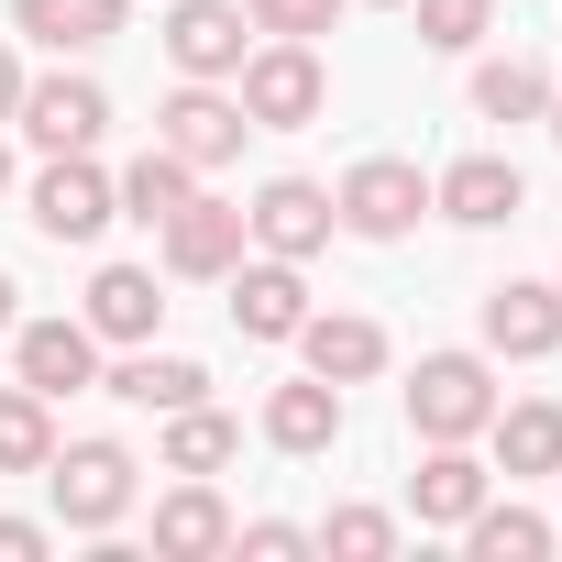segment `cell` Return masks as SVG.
Here are the masks:
<instances>
[{"instance_id":"6da1fadb","label":"cell","mask_w":562,"mask_h":562,"mask_svg":"<svg viewBox=\"0 0 562 562\" xmlns=\"http://www.w3.org/2000/svg\"><path fill=\"white\" fill-rule=\"evenodd\" d=\"M232 100H243V122H254V133H310V122L331 111V67H321V45L265 34V45L232 67Z\"/></svg>"},{"instance_id":"7a4b0ae2","label":"cell","mask_w":562,"mask_h":562,"mask_svg":"<svg viewBox=\"0 0 562 562\" xmlns=\"http://www.w3.org/2000/svg\"><path fill=\"white\" fill-rule=\"evenodd\" d=\"M485 419H496L485 353H419V375H408V430H419V441H485Z\"/></svg>"},{"instance_id":"3957f363","label":"cell","mask_w":562,"mask_h":562,"mask_svg":"<svg viewBox=\"0 0 562 562\" xmlns=\"http://www.w3.org/2000/svg\"><path fill=\"white\" fill-rule=\"evenodd\" d=\"M133 452L122 441H56L45 452V485H56V518L67 529H122V507H133Z\"/></svg>"},{"instance_id":"277c9868","label":"cell","mask_w":562,"mask_h":562,"mask_svg":"<svg viewBox=\"0 0 562 562\" xmlns=\"http://www.w3.org/2000/svg\"><path fill=\"white\" fill-rule=\"evenodd\" d=\"M331 210H342V232H364V243H397V232H419V210H430V177H419L408 155H364V166L331 188Z\"/></svg>"},{"instance_id":"5b68a950","label":"cell","mask_w":562,"mask_h":562,"mask_svg":"<svg viewBox=\"0 0 562 562\" xmlns=\"http://www.w3.org/2000/svg\"><path fill=\"white\" fill-rule=\"evenodd\" d=\"M12 122H23L45 155H89V144L111 133V89H100V78H23Z\"/></svg>"},{"instance_id":"8992f818","label":"cell","mask_w":562,"mask_h":562,"mask_svg":"<svg viewBox=\"0 0 562 562\" xmlns=\"http://www.w3.org/2000/svg\"><path fill=\"white\" fill-rule=\"evenodd\" d=\"M243 133H254V122H243V100H232L221 78H188V89L155 111V144H166V155H188V166H232V155H243Z\"/></svg>"},{"instance_id":"52a82bcc","label":"cell","mask_w":562,"mask_h":562,"mask_svg":"<svg viewBox=\"0 0 562 562\" xmlns=\"http://www.w3.org/2000/svg\"><path fill=\"white\" fill-rule=\"evenodd\" d=\"M243 232H254L265 254L310 265V254L342 232V210H331V188H310V177H265V188H254V210H243Z\"/></svg>"},{"instance_id":"ba28073f","label":"cell","mask_w":562,"mask_h":562,"mask_svg":"<svg viewBox=\"0 0 562 562\" xmlns=\"http://www.w3.org/2000/svg\"><path fill=\"white\" fill-rule=\"evenodd\" d=\"M122 221V199H111V177L89 166V155H56L45 177H34V232L45 243H100Z\"/></svg>"},{"instance_id":"9c48e42d","label":"cell","mask_w":562,"mask_h":562,"mask_svg":"<svg viewBox=\"0 0 562 562\" xmlns=\"http://www.w3.org/2000/svg\"><path fill=\"white\" fill-rule=\"evenodd\" d=\"M299 321H310V276H299L288 254L232 265V331H243V342H299Z\"/></svg>"},{"instance_id":"30bf717a","label":"cell","mask_w":562,"mask_h":562,"mask_svg":"<svg viewBox=\"0 0 562 562\" xmlns=\"http://www.w3.org/2000/svg\"><path fill=\"white\" fill-rule=\"evenodd\" d=\"M155 243H166V276H232L254 232H243L232 199H177V210L155 221Z\"/></svg>"},{"instance_id":"8fae6325","label":"cell","mask_w":562,"mask_h":562,"mask_svg":"<svg viewBox=\"0 0 562 562\" xmlns=\"http://www.w3.org/2000/svg\"><path fill=\"white\" fill-rule=\"evenodd\" d=\"M12 364L34 397H78V386H100V331L89 321H12Z\"/></svg>"},{"instance_id":"7c38bea8","label":"cell","mask_w":562,"mask_h":562,"mask_svg":"<svg viewBox=\"0 0 562 562\" xmlns=\"http://www.w3.org/2000/svg\"><path fill=\"white\" fill-rule=\"evenodd\" d=\"M166 56L177 78H232L254 45H243V0H177L166 12Z\"/></svg>"},{"instance_id":"4fadbf2b","label":"cell","mask_w":562,"mask_h":562,"mask_svg":"<svg viewBox=\"0 0 562 562\" xmlns=\"http://www.w3.org/2000/svg\"><path fill=\"white\" fill-rule=\"evenodd\" d=\"M485 353H507V364H540V353H562V288H485Z\"/></svg>"},{"instance_id":"5bb4252c","label":"cell","mask_w":562,"mask_h":562,"mask_svg":"<svg viewBox=\"0 0 562 562\" xmlns=\"http://www.w3.org/2000/svg\"><path fill=\"white\" fill-rule=\"evenodd\" d=\"M518 199H529V188H518V166H507V155H463V166H441V177H430V210H441V221H463V232L518 221Z\"/></svg>"},{"instance_id":"9a60e30c","label":"cell","mask_w":562,"mask_h":562,"mask_svg":"<svg viewBox=\"0 0 562 562\" xmlns=\"http://www.w3.org/2000/svg\"><path fill=\"white\" fill-rule=\"evenodd\" d=\"M299 353H310V375L364 386V375H386V321H364V310H310V321H299Z\"/></svg>"},{"instance_id":"2e32d148","label":"cell","mask_w":562,"mask_h":562,"mask_svg":"<svg viewBox=\"0 0 562 562\" xmlns=\"http://www.w3.org/2000/svg\"><path fill=\"white\" fill-rule=\"evenodd\" d=\"M496 496V474L463 452V441H430V463H419V485H408V507H419V529H463L474 507Z\"/></svg>"},{"instance_id":"e0dca14e","label":"cell","mask_w":562,"mask_h":562,"mask_svg":"<svg viewBox=\"0 0 562 562\" xmlns=\"http://www.w3.org/2000/svg\"><path fill=\"white\" fill-rule=\"evenodd\" d=\"M265 441H276V452H299V463L331 452V441H342V386H331V375L276 386V397H265Z\"/></svg>"},{"instance_id":"ac0fdd59","label":"cell","mask_w":562,"mask_h":562,"mask_svg":"<svg viewBox=\"0 0 562 562\" xmlns=\"http://www.w3.org/2000/svg\"><path fill=\"white\" fill-rule=\"evenodd\" d=\"M100 342H155V321H166V299H155V276L144 265H100L89 276V310H78Z\"/></svg>"},{"instance_id":"d6986e66","label":"cell","mask_w":562,"mask_h":562,"mask_svg":"<svg viewBox=\"0 0 562 562\" xmlns=\"http://www.w3.org/2000/svg\"><path fill=\"white\" fill-rule=\"evenodd\" d=\"M155 551H166V562H210V551H232V507L188 474L177 496H155Z\"/></svg>"},{"instance_id":"ffe728a7","label":"cell","mask_w":562,"mask_h":562,"mask_svg":"<svg viewBox=\"0 0 562 562\" xmlns=\"http://www.w3.org/2000/svg\"><path fill=\"white\" fill-rule=\"evenodd\" d=\"M485 441H496V474H562V408L551 397H496V419H485Z\"/></svg>"},{"instance_id":"44dd1931","label":"cell","mask_w":562,"mask_h":562,"mask_svg":"<svg viewBox=\"0 0 562 562\" xmlns=\"http://www.w3.org/2000/svg\"><path fill=\"white\" fill-rule=\"evenodd\" d=\"M111 199H122V221H144V232H155L177 199H199V166H188V155H166V144H144V155L111 177Z\"/></svg>"},{"instance_id":"7402d4cb","label":"cell","mask_w":562,"mask_h":562,"mask_svg":"<svg viewBox=\"0 0 562 562\" xmlns=\"http://www.w3.org/2000/svg\"><path fill=\"white\" fill-rule=\"evenodd\" d=\"M12 23L34 45H56V56H89V45L122 34V0H12Z\"/></svg>"},{"instance_id":"603a6c76","label":"cell","mask_w":562,"mask_h":562,"mask_svg":"<svg viewBox=\"0 0 562 562\" xmlns=\"http://www.w3.org/2000/svg\"><path fill=\"white\" fill-rule=\"evenodd\" d=\"M111 397H122V408H199L210 375H199L188 353H144V342H133V364H111Z\"/></svg>"},{"instance_id":"cb8c5ba5","label":"cell","mask_w":562,"mask_h":562,"mask_svg":"<svg viewBox=\"0 0 562 562\" xmlns=\"http://www.w3.org/2000/svg\"><path fill=\"white\" fill-rule=\"evenodd\" d=\"M232 452H243V430H232L210 397H199V408H166V474H221Z\"/></svg>"},{"instance_id":"d4e9b609","label":"cell","mask_w":562,"mask_h":562,"mask_svg":"<svg viewBox=\"0 0 562 562\" xmlns=\"http://www.w3.org/2000/svg\"><path fill=\"white\" fill-rule=\"evenodd\" d=\"M463 551H474V562H540V551H551V518H540V507H496V496H485V507L463 518Z\"/></svg>"},{"instance_id":"484cf974","label":"cell","mask_w":562,"mask_h":562,"mask_svg":"<svg viewBox=\"0 0 562 562\" xmlns=\"http://www.w3.org/2000/svg\"><path fill=\"white\" fill-rule=\"evenodd\" d=\"M56 397H34V386H0V474H45V452H56V419H45Z\"/></svg>"},{"instance_id":"4316f807","label":"cell","mask_w":562,"mask_h":562,"mask_svg":"<svg viewBox=\"0 0 562 562\" xmlns=\"http://www.w3.org/2000/svg\"><path fill=\"white\" fill-rule=\"evenodd\" d=\"M474 111H485V122H540V111H551V78H540L529 56H496V67H474Z\"/></svg>"},{"instance_id":"83f0119b","label":"cell","mask_w":562,"mask_h":562,"mask_svg":"<svg viewBox=\"0 0 562 562\" xmlns=\"http://www.w3.org/2000/svg\"><path fill=\"white\" fill-rule=\"evenodd\" d=\"M408 23H419V45L474 56V45H485V23H496V0H408Z\"/></svg>"},{"instance_id":"f1b7e54d","label":"cell","mask_w":562,"mask_h":562,"mask_svg":"<svg viewBox=\"0 0 562 562\" xmlns=\"http://www.w3.org/2000/svg\"><path fill=\"white\" fill-rule=\"evenodd\" d=\"M310 540H321V551H342V562H386V551H397V518H386V507H331Z\"/></svg>"},{"instance_id":"f546056e","label":"cell","mask_w":562,"mask_h":562,"mask_svg":"<svg viewBox=\"0 0 562 562\" xmlns=\"http://www.w3.org/2000/svg\"><path fill=\"white\" fill-rule=\"evenodd\" d=\"M243 23H254V34L310 45V34H331V23H342V0H243Z\"/></svg>"},{"instance_id":"4dcf8cb0","label":"cell","mask_w":562,"mask_h":562,"mask_svg":"<svg viewBox=\"0 0 562 562\" xmlns=\"http://www.w3.org/2000/svg\"><path fill=\"white\" fill-rule=\"evenodd\" d=\"M232 540H243L254 562H299V551H321V540H310L299 518H254V529H232Z\"/></svg>"},{"instance_id":"1f68e13d","label":"cell","mask_w":562,"mask_h":562,"mask_svg":"<svg viewBox=\"0 0 562 562\" xmlns=\"http://www.w3.org/2000/svg\"><path fill=\"white\" fill-rule=\"evenodd\" d=\"M0 562H45V518H0Z\"/></svg>"},{"instance_id":"d6a6232c","label":"cell","mask_w":562,"mask_h":562,"mask_svg":"<svg viewBox=\"0 0 562 562\" xmlns=\"http://www.w3.org/2000/svg\"><path fill=\"white\" fill-rule=\"evenodd\" d=\"M12 100H23V56L0 45V122H12Z\"/></svg>"},{"instance_id":"836d02e7","label":"cell","mask_w":562,"mask_h":562,"mask_svg":"<svg viewBox=\"0 0 562 562\" xmlns=\"http://www.w3.org/2000/svg\"><path fill=\"white\" fill-rule=\"evenodd\" d=\"M12 299H23V288H12V265H0V331H12V321H23V310H12Z\"/></svg>"},{"instance_id":"e575fe53","label":"cell","mask_w":562,"mask_h":562,"mask_svg":"<svg viewBox=\"0 0 562 562\" xmlns=\"http://www.w3.org/2000/svg\"><path fill=\"white\" fill-rule=\"evenodd\" d=\"M540 122H551V144H562V100H551V111H540Z\"/></svg>"},{"instance_id":"d590c367","label":"cell","mask_w":562,"mask_h":562,"mask_svg":"<svg viewBox=\"0 0 562 562\" xmlns=\"http://www.w3.org/2000/svg\"><path fill=\"white\" fill-rule=\"evenodd\" d=\"M0 188H12V144H0Z\"/></svg>"},{"instance_id":"8d00e7d4","label":"cell","mask_w":562,"mask_h":562,"mask_svg":"<svg viewBox=\"0 0 562 562\" xmlns=\"http://www.w3.org/2000/svg\"><path fill=\"white\" fill-rule=\"evenodd\" d=\"M397 12H408V0H397Z\"/></svg>"}]
</instances>
